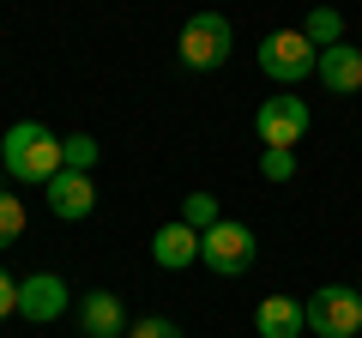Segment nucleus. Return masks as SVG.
Instances as JSON below:
<instances>
[{
	"label": "nucleus",
	"mask_w": 362,
	"mask_h": 338,
	"mask_svg": "<svg viewBox=\"0 0 362 338\" xmlns=\"http://www.w3.org/2000/svg\"><path fill=\"white\" fill-rule=\"evenodd\" d=\"M78 326H85L90 338H127V308H121L115 290H90V296L78 302Z\"/></svg>",
	"instance_id": "obj_11"
},
{
	"label": "nucleus",
	"mask_w": 362,
	"mask_h": 338,
	"mask_svg": "<svg viewBox=\"0 0 362 338\" xmlns=\"http://www.w3.org/2000/svg\"><path fill=\"white\" fill-rule=\"evenodd\" d=\"M0 163L13 169V182L49 187L54 175H61V139H54L42 121H13L6 139H0Z\"/></svg>",
	"instance_id": "obj_1"
},
{
	"label": "nucleus",
	"mask_w": 362,
	"mask_h": 338,
	"mask_svg": "<svg viewBox=\"0 0 362 338\" xmlns=\"http://www.w3.org/2000/svg\"><path fill=\"white\" fill-rule=\"evenodd\" d=\"M254 133L259 145H284V151H296L302 133H308V103L302 97H266L254 115Z\"/></svg>",
	"instance_id": "obj_6"
},
{
	"label": "nucleus",
	"mask_w": 362,
	"mask_h": 338,
	"mask_svg": "<svg viewBox=\"0 0 362 338\" xmlns=\"http://www.w3.org/2000/svg\"><path fill=\"white\" fill-rule=\"evenodd\" d=\"M302 314H308V332H320V338H356L362 332V290L320 284L302 302Z\"/></svg>",
	"instance_id": "obj_3"
},
{
	"label": "nucleus",
	"mask_w": 362,
	"mask_h": 338,
	"mask_svg": "<svg viewBox=\"0 0 362 338\" xmlns=\"http://www.w3.org/2000/svg\"><path fill=\"white\" fill-rule=\"evenodd\" d=\"M230 42H235V30H230V18L223 13H194L187 25H181V66L187 73H218L223 61H230Z\"/></svg>",
	"instance_id": "obj_2"
},
{
	"label": "nucleus",
	"mask_w": 362,
	"mask_h": 338,
	"mask_svg": "<svg viewBox=\"0 0 362 338\" xmlns=\"http://www.w3.org/2000/svg\"><path fill=\"white\" fill-rule=\"evenodd\" d=\"M254 326H259V338H302L308 314H302V302H290V296H266L259 314H254Z\"/></svg>",
	"instance_id": "obj_12"
},
{
	"label": "nucleus",
	"mask_w": 362,
	"mask_h": 338,
	"mask_svg": "<svg viewBox=\"0 0 362 338\" xmlns=\"http://www.w3.org/2000/svg\"><path fill=\"white\" fill-rule=\"evenodd\" d=\"M49 211H54V218H66V223H78V218L97 211V187H90L85 169H61V175L49 182Z\"/></svg>",
	"instance_id": "obj_8"
},
{
	"label": "nucleus",
	"mask_w": 362,
	"mask_h": 338,
	"mask_svg": "<svg viewBox=\"0 0 362 338\" xmlns=\"http://www.w3.org/2000/svg\"><path fill=\"white\" fill-rule=\"evenodd\" d=\"M25 235V199L18 194H0V247Z\"/></svg>",
	"instance_id": "obj_17"
},
{
	"label": "nucleus",
	"mask_w": 362,
	"mask_h": 338,
	"mask_svg": "<svg viewBox=\"0 0 362 338\" xmlns=\"http://www.w3.org/2000/svg\"><path fill=\"white\" fill-rule=\"evenodd\" d=\"M254 247H259V242H254V230H247V223L218 218L206 235H199V260H206L218 278H242L247 266H254Z\"/></svg>",
	"instance_id": "obj_4"
},
{
	"label": "nucleus",
	"mask_w": 362,
	"mask_h": 338,
	"mask_svg": "<svg viewBox=\"0 0 362 338\" xmlns=\"http://www.w3.org/2000/svg\"><path fill=\"white\" fill-rule=\"evenodd\" d=\"M218 218H223V211H218V194H187V199H181V223H187V230L206 235Z\"/></svg>",
	"instance_id": "obj_14"
},
{
	"label": "nucleus",
	"mask_w": 362,
	"mask_h": 338,
	"mask_svg": "<svg viewBox=\"0 0 362 338\" xmlns=\"http://www.w3.org/2000/svg\"><path fill=\"white\" fill-rule=\"evenodd\" d=\"M314 66H320V49H314L302 30H272V37L259 42V73L278 78V85H302Z\"/></svg>",
	"instance_id": "obj_5"
},
{
	"label": "nucleus",
	"mask_w": 362,
	"mask_h": 338,
	"mask_svg": "<svg viewBox=\"0 0 362 338\" xmlns=\"http://www.w3.org/2000/svg\"><path fill=\"white\" fill-rule=\"evenodd\" d=\"M61 308H66V284L54 272H30L25 284H18V314H25V320L49 326V320H61Z\"/></svg>",
	"instance_id": "obj_9"
},
{
	"label": "nucleus",
	"mask_w": 362,
	"mask_h": 338,
	"mask_svg": "<svg viewBox=\"0 0 362 338\" xmlns=\"http://www.w3.org/2000/svg\"><path fill=\"white\" fill-rule=\"evenodd\" d=\"M314 73H320V85L332 97H356L362 91V49L356 42H332V49H320V66H314Z\"/></svg>",
	"instance_id": "obj_7"
},
{
	"label": "nucleus",
	"mask_w": 362,
	"mask_h": 338,
	"mask_svg": "<svg viewBox=\"0 0 362 338\" xmlns=\"http://www.w3.org/2000/svg\"><path fill=\"white\" fill-rule=\"evenodd\" d=\"M259 175H266V182H290V175H296V151L266 145V151H259Z\"/></svg>",
	"instance_id": "obj_16"
},
{
	"label": "nucleus",
	"mask_w": 362,
	"mask_h": 338,
	"mask_svg": "<svg viewBox=\"0 0 362 338\" xmlns=\"http://www.w3.org/2000/svg\"><path fill=\"white\" fill-rule=\"evenodd\" d=\"M127 338H181V326H175V320H163V314H145V320H133V326H127Z\"/></svg>",
	"instance_id": "obj_18"
},
{
	"label": "nucleus",
	"mask_w": 362,
	"mask_h": 338,
	"mask_svg": "<svg viewBox=\"0 0 362 338\" xmlns=\"http://www.w3.org/2000/svg\"><path fill=\"white\" fill-rule=\"evenodd\" d=\"M302 37H308L314 49H332V42H344V18H338L332 6H314V13L302 18Z\"/></svg>",
	"instance_id": "obj_13"
},
{
	"label": "nucleus",
	"mask_w": 362,
	"mask_h": 338,
	"mask_svg": "<svg viewBox=\"0 0 362 338\" xmlns=\"http://www.w3.org/2000/svg\"><path fill=\"white\" fill-rule=\"evenodd\" d=\"M6 314H18V284L0 272V320H6Z\"/></svg>",
	"instance_id": "obj_19"
},
{
	"label": "nucleus",
	"mask_w": 362,
	"mask_h": 338,
	"mask_svg": "<svg viewBox=\"0 0 362 338\" xmlns=\"http://www.w3.org/2000/svg\"><path fill=\"white\" fill-rule=\"evenodd\" d=\"M90 163H97V139L90 133H66L61 139V169H85L90 175Z\"/></svg>",
	"instance_id": "obj_15"
},
{
	"label": "nucleus",
	"mask_w": 362,
	"mask_h": 338,
	"mask_svg": "<svg viewBox=\"0 0 362 338\" xmlns=\"http://www.w3.org/2000/svg\"><path fill=\"white\" fill-rule=\"evenodd\" d=\"M151 260L163 266V272H187V266L199 260V230H187V223H163V230L151 235Z\"/></svg>",
	"instance_id": "obj_10"
}]
</instances>
